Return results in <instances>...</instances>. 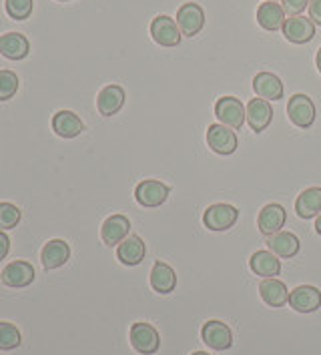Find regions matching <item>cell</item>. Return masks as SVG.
I'll use <instances>...</instances> for the list:
<instances>
[{"instance_id":"20","label":"cell","mask_w":321,"mask_h":355,"mask_svg":"<svg viewBox=\"0 0 321 355\" xmlns=\"http://www.w3.org/2000/svg\"><path fill=\"white\" fill-rule=\"evenodd\" d=\"M267 247L273 255H277L281 259H291L300 251V239L289 231H279V233L267 237Z\"/></svg>"},{"instance_id":"22","label":"cell","mask_w":321,"mask_h":355,"mask_svg":"<svg viewBox=\"0 0 321 355\" xmlns=\"http://www.w3.org/2000/svg\"><path fill=\"white\" fill-rule=\"evenodd\" d=\"M31 53V42L24 35L19 33H6L0 35V55L10 58V60H20Z\"/></svg>"},{"instance_id":"19","label":"cell","mask_w":321,"mask_h":355,"mask_svg":"<svg viewBox=\"0 0 321 355\" xmlns=\"http://www.w3.org/2000/svg\"><path fill=\"white\" fill-rule=\"evenodd\" d=\"M249 267L255 275L265 277V279H271L275 275H279L281 271V261L277 255H273L271 251H257L251 255L249 259Z\"/></svg>"},{"instance_id":"29","label":"cell","mask_w":321,"mask_h":355,"mask_svg":"<svg viewBox=\"0 0 321 355\" xmlns=\"http://www.w3.org/2000/svg\"><path fill=\"white\" fill-rule=\"evenodd\" d=\"M19 91V76L12 71H0V101L12 98Z\"/></svg>"},{"instance_id":"28","label":"cell","mask_w":321,"mask_h":355,"mask_svg":"<svg viewBox=\"0 0 321 355\" xmlns=\"http://www.w3.org/2000/svg\"><path fill=\"white\" fill-rule=\"evenodd\" d=\"M20 331L17 325L8 323V321H0V349L2 352H10L17 349L20 345Z\"/></svg>"},{"instance_id":"33","label":"cell","mask_w":321,"mask_h":355,"mask_svg":"<svg viewBox=\"0 0 321 355\" xmlns=\"http://www.w3.org/2000/svg\"><path fill=\"white\" fill-rule=\"evenodd\" d=\"M309 17L313 20V24L321 26V0H309Z\"/></svg>"},{"instance_id":"25","label":"cell","mask_w":321,"mask_h":355,"mask_svg":"<svg viewBox=\"0 0 321 355\" xmlns=\"http://www.w3.org/2000/svg\"><path fill=\"white\" fill-rule=\"evenodd\" d=\"M285 10L277 2H263L257 8V22L265 31H281L285 24Z\"/></svg>"},{"instance_id":"36","label":"cell","mask_w":321,"mask_h":355,"mask_svg":"<svg viewBox=\"0 0 321 355\" xmlns=\"http://www.w3.org/2000/svg\"><path fill=\"white\" fill-rule=\"evenodd\" d=\"M315 64H318V69H320L321 73V49L318 51V55H315Z\"/></svg>"},{"instance_id":"5","label":"cell","mask_w":321,"mask_h":355,"mask_svg":"<svg viewBox=\"0 0 321 355\" xmlns=\"http://www.w3.org/2000/svg\"><path fill=\"white\" fill-rule=\"evenodd\" d=\"M131 345L141 355H153L161 347V337L159 331L153 327L151 323H135L131 327Z\"/></svg>"},{"instance_id":"18","label":"cell","mask_w":321,"mask_h":355,"mask_svg":"<svg viewBox=\"0 0 321 355\" xmlns=\"http://www.w3.org/2000/svg\"><path fill=\"white\" fill-rule=\"evenodd\" d=\"M69 257H71V249H69V243L62 239H51L42 247V253H40V261L44 269H58L69 261Z\"/></svg>"},{"instance_id":"35","label":"cell","mask_w":321,"mask_h":355,"mask_svg":"<svg viewBox=\"0 0 321 355\" xmlns=\"http://www.w3.org/2000/svg\"><path fill=\"white\" fill-rule=\"evenodd\" d=\"M315 231L321 235V213L318 215V219H315Z\"/></svg>"},{"instance_id":"23","label":"cell","mask_w":321,"mask_h":355,"mask_svg":"<svg viewBox=\"0 0 321 355\" xmlns=\"http://www.w3.org/2000/svg\"><path fill=\"white\" fill-rule=\"evenodd\" d=\"M151 287L161 295H169L171 291H175L177 273L173 271V267H169L167 263L163 261L155 263L151 271Z\"/></svg>"},{"instance_id":"21","label":"cell","mask_w":321,"mask_h":355,"mask_svg":"<svg viewBox=\"0 0 321 355\" xmlns=\"http://www.w3.org/2000/svg\"><path fill=\"white\" fill-rule=\"evenodd\" d=\"M125 105V91L123 87L119 85H109L105 87L101 93H98V98H96V107H98V112L105 114V116H113L116 112L123 109Z\"/></svg>"},{"instance_id":"2","label":"cell","mask_w":321,"mask_h":355,"mask_svg":"<svg viewBox=\"0 0 321 355\" xmlns=\"http://www.w3.org/2000/svg\"><path fill=\"white\" fill-rule=\"evenodd\" d=\"M287 116L289 121L300 127L309 129L315 121V105L307 94H293L287 103Z\"/></svg>"},{"instance_id":"7","label":"cell","mask_w":321,"mask_h":355,"mask_svg":"<svg viewBox=\"0 0 321 355\" xmlns=\"http://www.w3.org/2000/svg\"><path fill=\"white\" fill-rule=\"evenodd\" d=\"M201 337H203L205 345L215 352H227L233 345V334H231L229 325L223 321H217V319H211L203 325Z\"/></svg>"},{"instance_id":"26","label":"cell","mask_w":321,"mask_h":355,"mask_svg":"<svg viewBox=\"0 0 321 355\" xmlns=\"http://www.w3.org/2000/svg\"><path fill=\"white\" fill-rule=\"evenodd\" d=\"M295 213L302 219H313L321 213V187L305 189L295 201Z\"/></svg>"},{"instance_id":"30","label":"cell","mask_w":321,"mask_h":355,"mask_svg":"<svg viewBox=\"0 0 321 355\" xmlns=\"http://www.w3.org/2000/svg\"><path fill=\"white\" fill-rule=\"evenodd\" d=\"M6 12L15 20H26L33 15V0H6Z\"/></svg>"},{"instance_id":"24","label":"cell","mask_w":321,"mask_h":355,"mask_svg":"<svg viewBox=\"0 0 321 355\" xmlns=\"http://www.w3.org/2000/svg\"><path fill=\"white\" fill-rule=\"evenodd\" d=\"M53 131L62 139H75L85 131V125L73 111H58L53 116Z\"/></svg>"},{"instance_id":"39","label":"cell","mask_w":321,"mask_h":355,"mask_svg":"<svg viewBox=\"0 0 321 355\" xmlns=\"http://www.w3.org/2000/svg\"><path fill=\"white\" fill-rule=\"evenodd\" d=\"M60 2H67V0H60Z\"/></svg>"},{"instance_id":"16","label":"cell","mask_w":321,"mask_h":355,"mask_svg":"<svg viewBox=\"0 0 321 355\" xmlns=\"http://www.w3.org/2000/svg\"><path fill=\"white\" fill-rule=\"evenodd\" d=\"M147 255V245L143 243V239L139 235H129L123 243L116 247V257L123 265L135 267L145 259Z\"/></svg>"},{"instance_id":"15","label":"cell","mask_w":321,"mask_h":355,"mask_svg":"<svg viewBox=\"0 0 321 355\" xmlns=\"http://www.w3.org/2000/svg\"><path fill=\"white\" fill-rule=\"evenodd\" d=\"M129 229H131V221L125 215H113L103 223L101 237H103L105 245L114 247V245L123 243L129 237Z\"/></svg>"},{"instance_id":"9","label":"cell","mask_w":321,"mask_h":355,"mask_svg":"<svg viewBox=\"0 0 321 355\" xmlns=\"http://www.w3.org/2000/svg\"><path fill=\"white\" fill-rule=\"evenodd\" d=\"M207 145L217 155H233L237 149V135L225 125H211L207 129Z\"/></svg>"},{"instance_id":"34","label":"cell","mask_w":321,"mask_h":355,"mask_svg":"<svg viewBox=\"0 0 321 355\" xmlns=\"http://www.w3.org/2000/svg\"><path fill=\"white\" fill-rule=\"evenodd\" d=\"M8 249H10V241H8V237L0 231V261L8 255Z\"/></svg>"},{"instance_id":"1","label":"cell","mask_w":321,"mask_h":355,"mask_svg":"<svg viewBox=\"0 0 321 355\" xmlns=\"http://www.w3.org/2000/svg\"><path fill=\"white\" fill-rule=\"evenodd\" d=\"M215 116L229 129L237 131L245 125V105L235 96H221L215 103Z\"/></svg>"},{"instance_id":"11","label":"cell","mask_w":321,"mask_h":355,"mask_svg":"<svg viewBox=\"0 0 321 355\" xmlns=\"http://www.w3.org/2000/svg\"><path fill=\"white\" fill-rule=\"evenodd\" d=\"M289 305L297 313H313L321 307V291L313 285H300L289 293Z\"/></svg>"},{"instance_id":"14","label":"cell","mask_w":321,"mask_h":355,"mask_svg":"<svg viewBox=\"0 0 321 355\" xmlns=\"http://www.w3.org/2000/svg\"><path fill=\"white\" fill-rule=\"evenodd\" d=\"M285 219H287V215H285L284 207L277 205V203H269V205H265L261 209L259 219H257V227H259V231L263 235L271 237V235H275V233H279L284 229Z\"/></svg>"},{"instance_id":"12","label":"cell","mask_w":321,"mask_h":355,"mask_svg":"<svg viewBox=\"0 0 321 355\" xmlns=\"http://www.w3.org/2000/svg\"><path fill=\"white\" fill-rule=\"evenodd\" d=\"M284 37L293 42V44H305V42H311L315 37V24L313 20L307 19V17H289L285 20L284 24Z\"/></svg>"},{"instance_id":"27","label":"cell","mask_w":321,"mask_h":355,"mask_svg":"<svg viewBox=\"0 0 321 355\" xmlns=\"http://www.w3.org/2000/svg\"><path fill=\"white\" fill-rule=\"evenodd\" d=\"M259 293H261V300L269 305V307H284L285 303L289 301V291H287V285L284 281L279 279H265L259 285Z\"/></svg>"},{"instance_id":"6","label":"cell","mask_w":321,"mask_h":355,"mask_svg":"<svg viewBox=\"0 0 321 355\" xmlns=\"http://www.w3.org/2000/svg\"><path fill=\"white\" fill-rule=\"evenodd\" d=\"M171 189L161 183V181H153V179H147V181H141L137 189H135V199L137 203L147 209H155V207H161L167 199H169Z\"/></svg>"},{"instance_id":"37","label":"cell","mask_w":321,"mask_h":355,"mask_svg":"<svg viewBox=\"0 0 321 355\" xmlns=\"http://www.w3.org/2000/svg\"><path fill=\"white\" fill-rule=\"evenodd\" d=\"M191 355H209V354H205V352H195V354H191Z\"/></svg>"},{"instance_id":"38","label":"cell","mask_w":321,"mask_h":355,"mask_svg":"<svg viewBox=\"0 0 321 355\" xmlns=\"http://www.w3.org/2000/svg\"><path fill=\"white\" fill-rule=\"evenodd\" d=\"M265 2H277V0H265Z\"/></svg>"},{"instance_id":"8","label":"cell","mask_w":321,"mask_h":355,"mask_svg":"<svg viewBox=\"0 0 321 355\" xmlns=\"http://www.w3.org/2000/svg\"><path fill=\"white\" fill-rule=\"evenodd\" d=\"M245 121L251 131L263 132L273 121V107L265 98H251L245 107Z\"/></svg>"},{"instance_id":"13","label":"cell","mask_w":321,"mask_h":355,"mask_svg":"<svg viewBox=\"0 0 321 355\" xmlns=\"http://www.w3.org/2000/svg\"><path fill=\"white\" fill-rule=\"evenodd\" d=\"M35 281V267L26 261H12L8 263L2 271V283L8 287H26Z\"/></svg>"},{"instance_id":"4","label":"cell","mask_w":321,"mask_h":355,"mask_svg":"<svg viewBox=\"0 0 321 355\" xmlns=\"http://www.w3.org/2000/svg\"><path fill=\"white\" fill-rule=\"evenodd\" d=\"M177 26L183 37H195L205 26V12L197 2H185L177 10Z\"/></svg>"},{"instance_id":"3","label":"cell","mask_w":321,"mask_h":355,"mask_svg":"<svg viewBox=\"0 0 321 355\" xmlns=\"http://www.w3.org/2000/svg\"><path fill=\"white\" fill-rule=\"evenodd\" d=\"M239 219V211L229 203H215L203 213V223L209 231H227Z\"/></svg>"},{"instance_id":"10","label":"cell","mask_w":321,"mask_h":355,"mask_svg":"<svg viewBox=\"0 0 321 355\" xmlns=\"http://www.w3.org/2000/svg\"><path fill=\"white\" fill-rule=\"evenodd\" d=\"M151 37L161 46H177L183 35L175 20L169 19L167 15H159L151 22Z\"/></svg>"},{"instance_id":"31","label":"cell","mask_w":321,"mask_h":355,"mask_svg":"<svg viewBox=\"0 0 321 355\" xmlns=\"http://www.w3.org/2000/svg\"><path fill=\"white\" fill-rule=\"evenodd\" d=\"M20 221V209L12 203H0V231L15 229Z\"/></svg>"},{"instance_id":"32","label":"cell","mask_w":321,"mask_h":355,"mask_svg":"<svg viewBox=\"0 0 321 355\" xmlns=\"http://www.w3.org/2000/svg\"><path fill=\"white\" fill-rule=\"evenodd\" d=\"M281 2H284L285 15L289 17H300L309 4V0H281Z\"/></svg>"},{"instance_id":"17","label":"cell","mask_w":321,"mask_h":355,"mask_svg":"<svg viewBox=\"0 0 321 355\" xmlns=\"http://www.w3.org/2000/svg\"><path fill=\"white\" fill-rule=\"evenodd\" d=\"M253 91L265 101H279L284 96V83L273 73H259L253 78Z\"/></svg>"}]
</instances>
